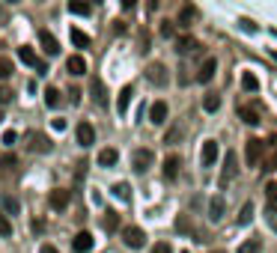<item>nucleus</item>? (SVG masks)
I'll return each instance as SVG.
<instances>
[{"mask_svg":"<svg viewBox=\"0 0 277 253\" xmlns=\"http://www.w3.org/2000/svg\"><path fill=\"white\" fill-rule=\"evenodd\" d=\"M69 36H72V45H75V48H89V36L84 33V30L72 27V30H69Z\"/></svg>","mask_w":277,"mask_h":253,"instance_id":"nucleus-25","label":"nucleus"},{"mask_svg":"<svg viewBox=\"0 0 277 253\" xmlns=\"http://www.w3.org/2000/svg\"><path fill=\"white\" fill-rule=\"evenodd\" d=\"M179 167H182V158H179V155H167V158H164V179L173 182L176 176H179Z\"/></svg>","mask_w":277,"mask_h":253,"instance_id":"nucleus-18","label":"nucleus"},{"mask_svg":"<svg viewBox=\"0 0 277 253\" xmlns=\"http://www.w3.org/2000/svg\"><path fill=\"white\" fill-rule=\"evenodd\" d=\"M239 117H242V122H247V125H260V113L253 110V107H239Z\"/></svg>","mask_w":277,"mask_h":253,"instance_id":"nucleus-27","label":"nucleus"},{"mask_svg":"<svg viewBox=\"0 0 277 253\" xmlns=\"http://www.w3.org/2000/svg\"><path fill=\"white\" fill-rule=\"evenodd\" d=\"M265 170H277V152L268 158V164H265Z\"/></svg>","mask_w":277,"mask_h":253,"instance_id":"nucleus-45","label":"nucleus"},{"mask_svg":"<svg viewBox=\"0 0 277 253\" xmlns=\"http://www.w3.org/2000/svg\"><path fill=\"white\" fill-rule=\"evenodd\" d=\"M120 161V152L113 149V146H107V149L99 152V167H113Z\"/></svg>","mask_w":277,"mask_h":253,"instance_id":"nucleus-21","label":"nucleus"},{"mask_svg":"<svg viewBox=\"0 0 277 253\" xmlns=\"http://www.w3.org/2000/svg\"><path fill=\"white\" fill-rule=\"evenodd\" d=\"M0 167H3V170H9V173H12V170L18 167V158H15V155H3V158H0Z\"/></svg>","mask_w":277,"mask_h":253,"instance_id":"nucleus-37","label":"nucleus"},{"mask_svg":"<svg viewBox=\"0 0 277 253\" xmlns=\"http://www.w3.org/2000/svg\"><path fill=\"white\" fill-rule=\"evenodd\" d=\"M134 3L137 0H122V9H134Z\"/></svg>","mask_w":277,"mask_h":253,"instance_id":"nucleus-48","label":"nucleus"},{"mask_svg":"<svg viewBox=\"0 0 277 253\" xmlns=\"http://www.w3.org/2000/svg\"><path fill=\"white\" fill-rule=\"evenodd\" d=\"M262 146H265V143H262V140H257V137H250V140H247V146H244L247 167H257V164L262 161Z\"/></svg>","mask_w":277,"mask_h":253,"instance_id":"nucleus-7","label":"nucleus"},{"mask_svg":"<svg viewBox=\"0 0 277 253\" xmlns=\"http://www.w3.org/2000/svg\"><path fill=\"white\" fill-rule=\"evenodd\" d=\"M197 18H200L197 6H194V3H182V9H179V27H191Z\"/></svg>","mask_w":277,"mask_h":253,"instance_id":"nucleus-15","label":"nucleus"},{"mask_svg":"<svg viewBox=\"0 0 277 253\" xmlns=\"http://www.w3.org/2000/svg\"><path fill=\"white\" fill-rule=\"evenodd\" d=\"M42 96H45V104H48V107H60V101H63V99H60V89H57V86H48Z\"/></svg>","mask_w":277,"mask_h":253,"instance_id":"nucleus-29","label":"nucleus"},{"mask_svg":"<svg viewBox=\"0 0 277 253\" xmlns=\"http://www.w3.org/2000/svg\"><path fill=\"white\" fill-rule=\"evenodd\" d=\"M131 96H134V86L125 84L120 89V99H117V110H120V113H125V110H128V101H131Z\"/></svg>","mask_w":277,"mask_h":253,"instance_id":"nucleus-22","label":"nucleus"},{"mask_svg":"<svg viewBox=\"0 0 277 253\" xmlns=\"http://www.w3.org/2000/svg\"><path fill=\"white\" fill-rule=\"evenodd\" d=\"M66 72H69V75H75V78L87 75V60H84L81 54H72L69 60H66Z\"/></svg>","mask_w":277,"mask_h":253,"instance_id":"nucleus-14","label":"nucleus"},{"mask_svg":"<svg viewBox=\"0 0 277 253\" xmlns=\"http://www.w3.org/2000/svg\"><path fill=\"white\" fill-rule=\"evenodd\" d=\"M161 36H173V21H161Z\"/></svg>","mask_w":277,"mask_h":253,"instance_id":"nucleus-42","label":"nucleus"},{"mask_svg":"<svg viewBox=\"0 0 277 253\" xmlns=\"http://www.w3.org/2000/svg\"><path fill=\"white\" fill-rule=\"evenodd\" d=\"M122 241H125V247L140 250V247L146 244V233H143L140 226H125V229H122Z\"/></svg>","mask_w":277,"mask_h":253,"instance_id":"nucleus-2","label":"nucleus"},{"mask_svg":"<svg viewBox=\"0 0 277 253\" xmlns=\"http://www.w3.org/2000/svg\"><path fill=\"white\" fill-rule=\"evenodd\" d=\"M215 253H221V250H215Z\"/></svg>","mask_w":277,"mask_h":253,"instance_id":"nucleus-50","label":"nucleus"},{"mask_svg":"<svg viewBox=\"0 0 277 253\" xmlns=\"http://www.w3.org/2000/svg\"><path fill=\"white\" fill-rule=\"evenodd\" d=\"M18 60H21L24 66H33L39 75H48V66H45V63L33 54V48H27V45H21V48H18Z\"/></svg>","mask_w":277,"mask_h":253,"instance_id":"nucleus-4","label":"nucleus"},{"mask_svg":"<svg viewBox=\"0 0 277 253\" xmlns=\"http://www.w3.org/2000/svg\"><path fill=\"white\" fill-rule=\"evenodd\" d=\"M24 143H27V149L36 152V155L51 152V137L45 134V131H27V134H24Z\"/></svg>","mask_w":277,"mask_h":253,"instance_id":"nucleus-1","label":"nucleus"},{"mask_svg":"<svg viewBox=\"0 0 277 253\" xmlns=\"http://www.w3.org/2000/svg\"><path fill=\"white\" fill-rule=\"evenodd\" d=\"M0 236H3V238L12 236V223H9V218H6L3 212H0Z\"/></svg>","mask_w":277,"mask_h":253,"instance_id":"nucleus-36","label":"nucleus"},{"mask_svg":"<svg viewBox=\"0 0 277 253\" xmlns=\"http://www.w3.org/2000/svg\"><path fill=\"white\" fill-rule=\"evenodd\" d=\"M239 173V167H236V152H226V170H224V179H221V185H226L233 176Z\"/></svg>","mask_w":277,"mask_h":253,"instance_id":"nucleus-24","label":"nucleus"},{"mask_svg":"<svg viewBox=\"0 0 277 253\" xmlns=\"http://www.w3.org/2000/svg\"><path fill=\"white\" fill-rule=\"evenodd\" d=\"M6 3H18V0H6Z\"/></svg>","mask_w":277,"mask_h":253,"instance_id":"nucleus-49","label":"nucleus"},{"mask_svg":"<svg viewBox=\"0 0 277 253\" xmlns=\"http://www.w3.org/2000/svg\"><path fill=\"white\" fill-rule=\"evenodd\" d=\"M93 244H96V238L89 236L87 229H84V233H78V236L72 238V247H75V253H89V250H93Z\"/></svg>","mask_w":277,"mask_h":253,"instance_id":"nucleus-12","label":"nucleus"},{"mask_svg":"<svg viewBox=\"0 0 277 253\" xmlns=\"http://www.w3.org/2000/svg\"><path fill=\"white\" fill-rule=\"evenodd\" d=\"M89 93H93V101H96L99 107H104V104H107V93H104V84L99 81V78H93V84H89Z\"/></svg>","mask_w":277,"mask_h":253,"instance_id":"nucleus-20","label":"nucleus"},{"mask_svg":"<svg viewBox=\"0 0 277 253\" xmlns=\"http://www.w3.org/2000/svg\"><path fill=\"white\" fill-rule=\"evenodd\" d=\"M152 161H155L152 149H134L131 152V167L137 170V173H146V170L152 167Z\"/></svg>","mask_w":277,"mask_h":253,"instance_id":"nucleus-6","label":"nucleus"},{"mask_svg":"<svg viewBox=\"0 0 277 253\" xmlns=\"http://www.w3.org/2000/svg\"><path fill=\"white\" fill-rule=\"evenodd\" d=\"M146 6H149V12H155L158 6H161V0H146Z\"/></svg>","mask_w":277,"mask_h":253,"instance_id":"nucleus-47","label":"nucleus"},{"mask_svg":"<svg viewBox=\"0 0 277 253\" xmlns=\"http://www.w3.org/2000/svg\"><path fill=\"white\" fill-rule=\"evenodd\" d=\"M167 117H170V107H167V101H152V107H149V122L152 125H164L167 122Z\"/></svg>","mask_w":277,"mask_h":253,"instance_id":"nucleus-9","label":"nucleus"},{"mask_svg":"<svg viewBox=\"0 0 277 253\" xmlns=\"http://www.w3.org/2000/svg\"><path fill=\"white\" fill-rule=\"evenodd\" d=\"M218 155H221L218 140H206V143H203V149H200V164H203V167H215Z\"/></svg>","mask_w":277,"mask_h":253,"instance_id":"nucleus-8","label":"nucleus"},{"mask_svg":"<svg viewBox=\"0 0 277 253\" xmlns=\"http://www.w3.org/2000/svg\"><path fill=\"white\" fill-rule=\"evenodd\" d=\"M0 212L9 218V215H21V202H18V197H12V194H3L0 197Z\"/></svg>","mask_w":277,"mask_h":253,"instance_id":"nucleus-16","label":"nucleus"},{"mask_svg":"<svg viewBox=\"0 0 277 253\" xmlns=\"http://www.w3.org/2000/svg\"><path fill=\"white\" fill-rule=\"evenodd\" d=\"M197 48H200V42L194 36H179L176 39V54H194Z\"/></svg>","mask_w":277,"mask_h":253,"instance_id":"nucleus-19","label":"nucleus"},{"mask_svg":"<svg viewBox=\"0 0 277 253\" xmlns=\"http://www.w3.org/2000/svg\"><path fill=\"white\" fill-rule=\"evenodd\" d=\"M102 226L107 229V233H117V229H120V215H117L113 209H107L104 218H102Z\"/></svg>","mask_w":277,"mask_h":253,"instance_id":"nucleus-23","label":"nucleus"},{"mask_svg":"<svg viewBox=\"0 0 277 253\" xmlns=\"http://www.w3.org/2000/svg\"><path fill=\"white\" fill-rule=\"evenodd\" d=\"M12 101V89L9 86H0V104H9Z\"/></svg>","mask_w":277,"mask_h":253,"instance_id":"nucleus-40","label":"nucleus"},{"mask_svg":"<svg viewBox=\"0 0 277 253\" xmlns=\"http://www.w3.org/2000/svg\"><path fill=\"white\" fill-rule=\"evenodd\" d=\"M39 253H60V250H57L54 244H42V247H39Z\"/></svg>","mask_w":277,"mask_h":253,"instance_id":"nucleus-46","label":"nucleus"},{"mask_svg":"<svg viewBox=\"0 0 277 253\" xmlns=\"http://www.w3.org/2000/svg\"><path fill=\"white\" fill-rule=\"evenodd\" d=\"M75 137H78V143H81V146H93V143H96V128H93L87 119H84V122H78Z\"/></svg>","mask_w":277,"mask_h":253,"instance_id":"nucleus-10","label":"nucleus"},{"mask_svg":"<svg viewBox=\"0 0 277 253\" xmlns=\"http://www.w3.org/2000/svg\"><path fill=\"white\" fill-rule=\"evenodd\" d=\"M179 137H182V131H179V128H170L167 137H164V143H173V140H179Z\"/></svg>","mask_w":277,"mask_h":253,"instance_id":"nucleus-41","label":"nucleus"},{"mask_svg":"<svg viewBox=\"0 0 277 253\" xmlns=\"http://www.w3.org/2000/svg\"><path fill=\"white\" fill-rule=\"evenodd\" d=\"M265 197H268V212L277 209V182H268L265 185Z\"/></svg>","mask_w":277,"mask_h":253,"instance_id":"nucleus-32","label":"nucleus"},{"mask_svg":"<svg viewBox=\"0 0 277 253\" xmlns=\"http://www.w3.org/2000/svg\"><path fill=\"white\" fill-rule=\"evenodd\" d=\"M152 253H173V247L167 241H158V244H152Z\"/></svg>","mask_w":277,"mask_h":253,"instance_id":"nucleus-39","label":"nucleus"},{"mask_svg":"<svg viewBox=\"0 0 277 253\" xmlns=\"http://www.w3.org/2000/svg\"><path fill=\"white\" fill-rule=\"evenodd\" d=\"M250 218H253V202H244L242 205V215H239V223H250Z\"/></svg>","mask_w":277,"mask_h":253,"instance_id":"nucleus-35","label":"nucleus"},{"mask_svg":"<svg viewBox=\"0 0 277 253\" xmlns=\"http://www.w3.org/2000/svg\"><path fill=\"white\" fill-rule=\"evenodd\" d=\"M6 78H12V60L0 57V81H6Z\"/></svg>","mask_w":277,"mask_h":253,"instance_id":"nucleus-34","label":"nucleus"},{"mask_svg":"<svg viewBox=\"0 0 277 253\" xmlns=\"http://www.w3.org/2000/svg\"><path fill=\"white\" fill-rule=\"evenodd\" d=\"M242 30H250V33H253V30H257V24H253V21H247V18H244V21H242Z\"/></svg>","mask_w":277,"mask_h":253,"instance_id":"nucleus-44","label":"nucleus"},{"mask_svg":"<svg viewBox=\"0 0 277 253\" xmlns=\"http://www.w3.org/2000/svg\"><path fill=\"white\" fill-rule=\"evenodd\" d=\"M215 72H218V57H206V63L197 72V81H200V84H209V81L215 78Z\"/></svg>","mask_w":277,"mask_h":253,"instance_id":"nucleus-11","label":"nucleus"},{"mask_svg":"<svg viewBox=\"0 0 277 253\" xmlns=\"http://www.w3.org/2000/svg\"><path fill=\"white\" fill-rule=\"evenodd\" d=\"M39 42H42V51H45L48 57H57V54H60V42L54 39V33H48V30H39Z\"/></svg>","mask_w":277,"mask_h":253,"instance_id":"nucleus-13","label":"nucleus"},{"mask_svg":"<svg viewBox=\"0 0 277 253\" xmlns=\"http://www.w3.org/2000/svg\"><path fill=\"white\" fill-rule=\"evenodd\" d=\"M69 12L72 15H89V3L87 0H69Z\"/></svg>","mask_w":277,"mask_h":253,"instance_id":"nucleus-31","label":"nucleus"},{"mask_svg":"<svg viewBox=\"0 0 277 253\" xmlns=\"http://www.w3.org/2000/svg\"><path fill=\"white\" fill-rule=\"evenodd\" d=\"M242 89H247V93H257V89H260V81H257L253 72H244L242 75Z\"/></svg>","mask_w":277,"mask_h":253,"instance_id":"nucleus-28","label":"nucleus"},{"mask_svg":"<svg viewBox=\"0 0 277 253\" xmlns=\"http://www.w3.org/2000/svg\"><path fill=\"white\" fill-rule=\"evenodd\" d=\"M15 140H18L15 131H3V146H9V149H12V146H15Z\"/></svg>","mask_w":277,"mask_h":253,"instance_id":"nucleus-38","label":"nucleus"},{"mask_svg":"<svg viewBox=\"0 0 277 253\" xmlns=\"http://www.w3.org/2000/svg\"><path fill=\"white\" fill-rule=\"evenodd\" d=\"M146 81L152 86H167V68H164V63H149L146 66Z\"/></svg>","mask_w":277,"mask_h":253,"instance_id":"nucleus-5","label":"nucleus"},{"mask_svg":"<svg viewBox=\"0 0 277 253\" xmlns=\"http://www.w3.org/2000/svg\"><path fill=\"white\" fill-rule=\"evenodd\" d=\"M236 253H260V241H257V238H247V241H242V247Z\"/></svg>","mask_w":277,"mask_h":253,"instance_id":"nucleus-33","label":"nucleus"},{"mask_svg":"<svg viewBox=\"0 0 277 253\" xmlns=\"http://www.w3.org/2000/svg\"><path fill=\"white\" fill-rule=\"evenodd\" d=\"M110 191H113V197H117V200H122V202L131 200V188L125 185V182H117V185L110 188Z\"/></svg>","mask_w":277,"mask_h":253,"instance_id":"nucleus-30","label":"nucleus"},{"mask_svg":"<svg viewBox=\"0 0 277 253\" xmlns=\"http://www.w3.org/2000/svg\"><path fill=\"white\" fill-rule=\"evenodd\" d=\"M182 253H188V250H182Z\"/></svg>","mask_w":277,"mask_h":253,"instance_id":"nucleus-51","label":"nucleus"},{"mask_svg":"<svg viewBox=\"0 0 277 253\" xmlns=\"http://www.w3.org/2000/svg\"><path fill=\"white\" fill-rule=\"evenodd\" d=\"M51 125H54V128H57V131H66V119H60V117L54 119Z\"/></svg>","mask_w":277,"mask_h":253,"instance_id":"nucleus-43","label":"nucleus"},{"mask_svg":"<svg viewBox=\"0 0 277 253\" xmlns=\"http://www.w3.org/2000/svg\"><path fill=\"white\" fill-rule=\"evenodd\" d=\"M203 110H206V113H218V110H221V96H218V93H209L206 99H203Z\"/></svg>","mask_w":277,"mask_h":253,"instance_id":"nucleus-26","label":"nucleus"},{"mask_svg":"<svg viewBox=\"0 0 277 253\" xmlns=\"http://www.w3.org/2000/svg\"><path fill=\"white\" fill-rule=\"evenodd\" d=\"M224 212H226L224 197H212V200H209V220H212V223H218V220L224 218Z\"/></svg>","mask_w":277,"mask_h":253,"instance_id":"nucleus-17","label":"nucleus"},{"mask_svg":"<svg viewBox=\"0 0 277 253\" xmlns=\"http://www.w3.org/2000/svg\"><path fill=\"white\" fill-rule=\"evenodd\" d=\"M72 202V191H66V188H54L51 194H48V205H51L54 212H66Z\"/></svg>","mask_w":277,"mask_h":253,"instance_id":"nucleus-3","label":"nucleus"}]
</instances>
